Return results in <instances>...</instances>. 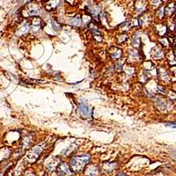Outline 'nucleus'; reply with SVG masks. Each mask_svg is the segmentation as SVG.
Wrapping results in <instances>:
<instances>
[{
  "label": "nucleus",
  "mask_w": 176,
  "mask_h": 176,
  "mask_svg": "<svg viewBox=\"0 0 176 176\" xmlns=\"http://www.w3.org/2000/svg\"><path fill=\"white\" fill-rule=\"evenodd\" d=\"M90 156L87 154L78 155L74 157L70 162V168L72 169L73 172L78 173L85 167V166L90 161Z\"/></svg>",
  "instance_id": "f257e3e1"
},
{
  "label": "nucleus",
  "mask_w": 176,
  "mask_h": 176,
  "mask_svg": "<svg viewBox=\"0 0 176 176\" xmlns=\"http://www.w3.org/2000/svg\"><path fill=\"white\" fill-rule=\"evenodd\" d=\"M78 110L80 114L84 118H89L92 116V108L84 100H81L78 104Z\"/></svg>",
  "instance_id": "f03ea898"
},
{
  "label": "nucleus",
  "mask_w": 176,
  "mask_h": 176,
  "mask_svg": "<svg viewBox=\"0 0 176 176\" xmlns=\"http://www.w3.org/2000/svg\"><path fill=\"white\" fill-rule=\"evenodd\" d=\"M57 173L59 176H72V170L66 163H60L57 167Z\"/></svg>",
  "instance_id": "7ed1b4c3"
},
{
  "label": "nucleus",
  "mask_w": 176,
  "mask_h": 176,
  "mask_svg": "<svg viewBox=\"0 0 176 176\" xmlns=\"http://www.w3.org/2000/svg\"><path fill=\"white\" fill-rule=\"evenodd\" d=\"M41 148L40 146H35L33 147L27 154V159L29 162H34L38 159V157L41 155Z\"/></svg>",
  "instance_id": "20e7f679"
},
{
  "label": "nucleus",
  "mask_w": 176,
  "mask_h": 176,
  "mask_svg": "<svg viewBox=\"0 0 176 176\" xmlns=\"http://www.w3.org/2000/svg\"><path fill=\"white\" fill-rule=\"evenodd\" d=\"M41 27H42V21L40 18L35 17L32 19V22H31V25L29 26V27L31 28L33 32H38L39 30H41Z\"/></svg>",
  "instance_id": "39448f33"
},
{
  "label": "nucleus",
  "mask_w": 176,
  "mask_h": 176,
  "mask_svg": "<svg viewBox=\"0 0 176 176\" xmlns=\"http://www.w3.org/2000/svg\"><path fill=\"white\" fill-rule=\"evenodd\" d=\"M90 29H91V31L93 34V37L95 38V40L97 41H102V34H101L100 31L98 29V27L95 25L90 24Z\"/></svg>",
  "instance_id": "423d86ee"
},
{
  "label": "nucleus",
  "mask_w": 176,
  "mask_h": 176,
  "mask_svg": "<svg viewBox=\"0 0 176 176\" xmlns=\"http://www.w3.org/2000/svg\"><path fill=\"white\" fill-rule=\"evenodd\" d=\"M86 176H97L99 174V167L95 165L89 166L86 170Z\"/></svg>",
  "instance_id": "0eeeda50"
},
{
  "label": "nucleus",
  "mask_w": 176,
  "mask_h": 176,
  "mask_svg": "<svg viewBox=\"0 0 176 176\" xmlns=\"http://www.w3.org/2000/svg\"><path fill=\"white\" fill-rule=\"evenodd\" d=\"M109 53L114 59H118L122 56V50L118 48H116V47H112L109 50Z\"/></svg>",
  "instance_id": "6e6552de"
},
{
  "label": "nucleus",
  "mask_w": 176,
  "mask_h": 176,
  "mask_svg": "<svg viewBox=\"0 0 176 176\" xmlns=\"http://www.w3.org/2000/svg\"><path fill=\"white\" fill-rule=\"evenodd\" d=\"M29 13L28 15L29 16H33V15H39L41 14V9L36 6V5H32L29 6Z\"/></svg>",
  "instance_id": "1a4fd4ad"
},
{
  "label": "nucleus",
  "mask_w": 176,
  "mask_h": 176,
  "mask_svg": "<svg viewBox=\"0 0 176 176\" xmlns=\"http://www.w3.org/2000/svg\"><path fill=\"white\" fill-rule=\"evenodd\" d=\"M145 6H146V4H145V1H144V0H138V1H137L136 8H137V11H138V13L144 11L145 10Z\"/></svg>",
  "instance_id": "9d476101"
},
{
  "label": "nucleus",
  "mask_w": 176,
  "mask_h": 176,
  "mask_svg": "<svg viewBox=\"0 0 176 176\" xmlns=\"http://www.w3.org/2000/svg\"><path fill=\"white\" fill-rule=\"evenodd\" d=\"M70 24L75 27H80L82 25V19L80 18V16H77L75 18H73L72 20H70Z\"/></svg>",
  "instance_id": "9b49d317"
},
{
  "label": "nucleus",
  "mask_w": 176,
  "mask_h": 176,
  "mask_svg": "<svg viewBox=\"0 0 176 176\" xmlns=\"http://www.w3.org/2000/svg\"><path fill=\"white\" fill-rule=\"evenodd\" d=\"M175 10V5L174 3H170L167 7H166V11H165V13H167V14H172L173 13V11Z\"/></svg>",
  "instance_id": "f8f14e48"
},
{
  "label": "nucleus",
  "mask_w": 176,
  "mask_h": 176,
  "mask_svg": "<svg viewBox=\"0 0 176 176\" xmlns=\"http://www.w3.org/2000/svg\"><path fill=\"white\" fill-rule=\"evenodd\" d=\"M131 27V22H125L124 24L121 25V28L123 31H127Z\"/></svg>",
  "instance_id": "ddd939ff"
},
{
  "label": "nucleus",
  "mask_w": 176,
  "mask_h": 176,
  "mask_svg": "<svg viewBox=\"0 0 176 176\" xmlns=\"http://www.w3.org/2000/svg\"><path fill=\"white\" fill-rule=\"evenodd\" d=\"M29 25L26 24L25 27H23L20 30H19V34H24V33H27L28 31H29Z\"/></svg>",
  "instance_id": "4468645a"
},
{
  "label": "nucleus",
  "mask_w": 176,
  "mask_h": 176,
  "mask_svg": "<svg viewBox=\"0 0 176 176\" xmlns=\"http://www.w3.org/2000/svg\"><path fill=\"white\" fill-rule=\"evenodd\" d=\"M51 22H52V27H53V29H54L55 31H58V30H59V29L61 28L60 25L58 24V23H57L56 21H55V20H52Z\"/></svg>",
  "instance_id": "2eb2a0df"
},
{
  "label": "nucleus",
  "mask_w": 176,
  "mask_h": 176,
  "mask_svg": "<svg viewBox=\"0 0 176 176\" xmlns=\"http://www.w3.org/2000/svg\"><path fill=\"white\" fill-rule=\"evenodd\" d=\"M164 13H165V11H164V8H160L159 11H158V14L159 15L160 18H162L164 16Z\"/></svg>",
  "instance_id": "dca6fc26"
},
{
  "label": "nucleus",
  "mask_w": 176,
  "mask_h": 176,
  "mask_svg": "<svg viewBox=\"0 0 176 176\" xmlns=\"http://www.w3.org/2000/svg\"><path fill=\"white\" fill-rule=\"evenodd\" d=\"M120 38H121L122 40H119V41H118L119 42H122V41H126V38H127V35H126L125 33H124V34H122L121 36H120Z\"/></svg>",
  "instance_id": "f3484780"
},
{
  "label": "nucleus",
  "mask_w": 176,
  "mask_h": 176,
  "mask_svg": "<svg viewBox=\"0 0 176 176\" xmlns=\"http://www.w3.org/2000/svg\"><path fill=\"white\" fill-rule=\"evenodd\" d=\"M167 126H171L173 128H176V123H167Z\"/></svg>",
  "instance_id": "a211bd4d"
},
{
  "label": "nucleus",
  "mask_w": 176,
  "mask_h": 176,
  "mask_svg": "<svg viewBox=\"0 0 176 176\" xmlns=\"http://www.w3.org/2000/svg\"><path fill=\"white\" fill-rule=\"evenodd\" d=\"M25 176H34V174L32 173H30V172H27V173L25 174Z\"/></svg>",
  "instance_id": "6ab92c4d"
},
{
  "label": "nucleus",
  "mask_w": 176,
  "mask_h": 176,
  "mask_svg": "<svg viewBox=\"0 0 176 176\" xmlns=\"http://www.w3.org/2000/svg\"><path fill=\"white\" fill-rule=\"evenodd\" d=\"M116 176H126V174H125L124 173H119Z\"/></svg>",
  "instance_id": "aec40b11"
},
{
  "label": "nucleus",
  "mask_w": 176,
  "mask_h": 176,
  "mask_svg": "<svg viewBox=\"0 0 176 176\" xmlns=\"http://www.w3.org/2000/svg\"><path fill=\"white\" fill-rule=\"evenodd\" d=\"M41 1H42V0H41Z\"/></svg>",
  "instance_id": "412c9836"
}]
</instances>
